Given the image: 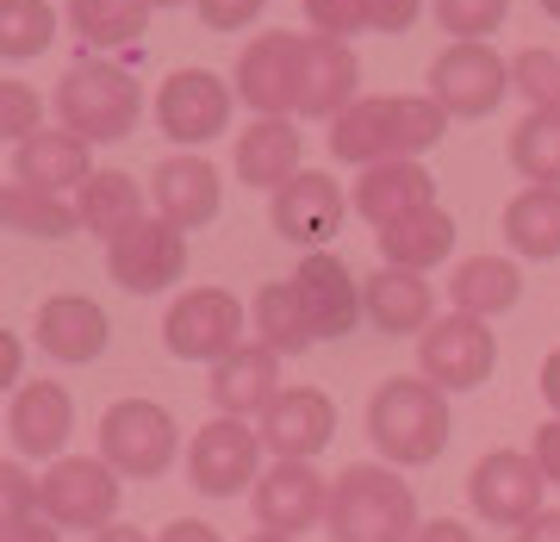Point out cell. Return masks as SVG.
<instances>
[{
  "instance_id": "cell-7",
  "label": "cell",
  "mask_w": 560,
  "mask_h": 542,
  "mask_svg": "<svg viewBox=\"0 0 560 542\" xmlns=\"http://www.w3.org/2000/svg\"><path fill=\"white\" fill-rule=\"evenodd\" d=\"M162 343L175 361H224L231 349H243V300L224 287L180 293L162 319Z\"/></svg>"
},
{
  "instance_id": "cell-27",
  "label": "cell",
  "mask_w": 560,
  "mask_h": 542,
  "mask_svg": "<svg viewBox=\"0 0 560 542\" xmlns=\"http://www.w3.org/2000/svg\"><path fill=\"white\" fill-rule=\"evenodd\" d=\"M300 131H293V119H256L249 131L237 138V175L249 181V187H261V194H280L287 181L300 175Z\"/></svg>"
},
{
  "instance_id": "cell-9",
  "label": "cell",
  "mask_w": 560,
  "mask_h": 542,
  "mask_svg": "<svg viewBox=\"0 0 560 542\" xmlns=\"http://www.w3.org/2000/svg\"><path fill=\"white\" fill-rule=\"evenodd\" d=\"M418 361H423V381H436L442 393H474V387L492 381V368H499V343H492L486 319L448 312V319H436L430 331H423Z\"/></svg>"
},
{
  "instance_id": "cell-20",
  "label": "cell",
  "mask_w": 560,
  "mask_h": 542,
  "mask_svg": "<svg viewBox=\"0 0 560 542\" xmlns=\"http://www.w3.org/2000/svg\"><path fill=\"white\" fill-rule=\"evenodd\" d=\"M106 343H113V319H106L101 300H88V293H57V300L38 305V349L50 361H101Z\"/></svg>"
},
{
  "instance_id": "cell-11",
  "label": "cell",
  "mask_w": 560,
  "mask_h": 542,
  "mask_svg": "<svg viewBox=\"0 0 560 542\" xmlns=\"http://www.w3.org/2000/svg\"><path fill=\"white\" fill-rule=\"evenodd\" d=\"M504 88H511V69L492 44H448L436 62H430V94L448 106V119H486L504 106Z\"/></svg>"
},
{
  "instance_id": "cell-30",
  "label": "cell",
  "mask_w": 560,
  "mask_h": 542,
  "mask_svg": "<svg viewBox=\"0 0 560 542\" xmlns=\"http://www.w3.org/2000/svg\"><path fill=\"white\" fill-rule=\"evenodd\" d=\"M504 243L517 256L555 262L560 256V187H523L517 200L504 206Z\"/></svg>"
},
{
  "instance_id": "cell-26",
  "label": "cell",
  "mask_w": 560,
  "mask_h": 542,
  "mask_svg": "<svg viewBox=\"0 0 560 542\" xmlns=\"http://www.w3.org/2000/svg\"><path fill=\"white\" fill-rule=\"evenodd\" d=\"M143 200H150V194H143L125 169H94V175H88V187H75L81 231H94L101 243L125 238L138 219H150V212H143Z\"/></svg>"
},
{
  "instance_id": "cell-4",
  "label": "cell",
  "mask_w": 560,
  "mask_h": 542,
  "mask_svg": "<svg viewBox=\"0 0 560 542\" xmlns=\"http://www.w3.org/2000/svg\"><path fill=\"white\" fill-rule=\"evenodd\" d=\"M180 430L168 418V405L156 400H119L101 412V455L119 468L125 481H162L175 468Z\"/></svg>"
},
{
  "instance_id": "cell-53",
  "label": "cell",
  "mask_w": 560,
  "mask_h": 542,
  "mask_svg": "<svg viewBox=\"0 0 560 542\" xmlns=\"http://www.w3.org/2000/svg\"><path fill=\"white\" fill-rule=\"evenodd\" d=\"M249 542H293V537H280V530H256Z\"/></svg>"
},
{
  "instance_id": "cell-23",
  "label": "cell",
  "mask_w": 560,
  "mask_h": 542,
  "mask_svg": "<svg viewBox=\"0 0 560 542\" xmlns=\"http://www.w3.org/2000/svg\"><path fill=\"white\" fill-rule=\"evenodd\" d=\"M280 393V356L268 343H243L224 361H212V405L224 418H261Z\"/></svg>"
},
{
  "instance_id": "cell-29",
  "label": "cell",
  "mask_w": 560,
  "mask_h": 542,
  "mask_svg": "<svg viewBox=\"0 0 560 542\" xmlns=\"http://www.w3.org/2000/svg\"><path fill=\"white\" fill-rule=\"evenodd\" d=\"M448 293H455V312H467V319H499V312H511L523 300V275L517 262L504 256H467L455 262Z\"/></svg>"
},
{
  "instance_id": "cell-22",
  "label": "cell",
  "mask_w": 560,
  "mask_h": 542,
  "mask_svg": "<svg viewBox=\"0 0 560 542\" xmlns=\"http://www.w3.org/2000/svg\"><path fill=\"white\" fill-rule=\"evenodd\" d=\"M150 194H156V212L168 224H180V231H200V224L219 219V169L206 157H194V150H180V157L156 162V175H150Z\"/></svg>"
},
{
  "instance_id": "cell-3",
  "label": "cell",
  "mask_w": 560,
  "mask_h": 542,
  "mask_svg": "<svg viewBox=\"0 0 560 542\" xmlns=\"http://www.w3.org/2000/svg\"><path fill=\"white\" fill-rule=\"evenodd\" d=\"M138 113H143V88L131 69L106 57H81L62 69L57 81V119L69 131H81L88 143H119L138 131Z\"/></svg>"
},
{
  "instance_id": "cell-45",
  "label": "cell",
  "mask_w": 560,
  "mask_h": 542,
  "mask_svg": "<svg viewBox=\"0 0 560 542\" xmlns=\"http://www.w3.org/2000/svg\"><path fill=\"white\" fill-rule=\"evenodd\" d=\"M529 442H536L529 455H536L541 481H548V486H560V418H548V424H541V430H536Z\"/></svg>"
},
{
  "instance_id": "cell-49",
  "label": "cell",
  "mask_w": 560,
  "mask_h": 542,
  "mask_svg": "<svg viewBox=\"0 0 560 542\" xmlns=\"http://www.w3.org/2000/svg\"><path fill=\"white\" fill-rule=\"evenodd\" d=\"M0 542H57V523L50 518H32V523H7Z\"/></svg>"
},
{
  "instance_id": "cell-5",
  "label": "cell",
  "mask_w": 560,
  "mask_h": 542,
  "mask_svg": "<svg viewBox=\"0 0 560 542\" xmlns=\"http://www.w3.org/2000/svg\"><path fill=\"white\" fill-rule=\"evenodd\" d=\"M119 468L106 455H57L44 474V518L57 530H106L119 523Z\"/></svg>"
},
{
  "instance_id": "cell-18",
  "label": "cell",
  "mask_w": 560,
  "mask_h": 542,
  "mask_svg": "<svg viewBox=\"0 0 560 542\" xmlns=\"http://www.w3.org/2000/svg\"><path fill=\"white\" fill-rule=\"evenodd\" d=\"M293 287H300L305 319H312L318 343L349 337V331L368 319V300H361L355 275H349V268L330 256V250H312V256H300V268H293Z\"/></svg>"
},
{
  "instance_id": "cell-25",
  "label": "cell",
  "mask_w": 560,
  "mask_h": 542,
  "mask_svg": "<svg viewBox=\"0 0 560 542\" xmlns=\"http://www.w3.org/2000/svg\"><path fill=\"white\" fill-rule=\"evenodd\" d=\"M361 300H368V324L386 331V337H411V331H430L436 324V287L411 275V268H381L361 281Z\"/></svg>"
},
{
  "instance_id": "cell-37",
  "label": "cell",
  "mask_w": 560,
  "mask_h": 542,
  "mask_svg": "<svg viewBox=\"0 0 560 542\" xmlns=\"http://www.w3.org/2000/svg\"><path fill=\"white\" fill-rule=\"evenodd\" d=\"M442 138H448V106L436 94H393V157L418 162Z\"/></svg>"
},
{
  "instance_id": "cell-21",
  "label": "cell",
  "mask_w": 560,
  "mask_h": 542,
  "mask_svg": "<svg viewBox=\"0 0 560 542\" xmlns=\"http://www.w3.org/2000/svg\"><path fill=\"white\" fill-rule=\"evenodd\" d=\"M423 206H436V181H430L423 162L386 157V162H374V169H361V181H355V219H368L374 231L411 219V212H423Z\"/></svg>"
},
{
  "instance_id": "cell-31",
  "label": "cell",
  "mask_w": 560,
  "mask_h": 542,
  "mask_svg": "<svg viewBox=\"0 0 560 542\" xmlns=\"http://www.w3.org/2000/svg\"><path fill=\"white\" fill-rule=\"evenodd\" d=\"M330 157L374 169L393 157V101H355L349 113L330 119Z\"/></svg>"
},
{
  "instance_id": "cell-8",
  "label": "cell",
  "mask_w": 560,
  "mask_h": 542,
  "mask_svg": "<svg viewBox=\"0 0 560 542\" xmlns=\"http://www.w3.org/2000/svg\"><path fill=\"white\" fill-rule=\"evenodd\" d=\"M106 275L125 287V293H168V287L187 275V231L180 224H168L162 212H150V219H138L125 238L106 243Z\"/></svg>"
},
{
  "instance_id": "cell-2",
  "label": "cell",
  "mask_w": 560,
  "mask_h": 542,
  "mask_svg": "<svg viewBox=\"0 0 560 542\" xmlns=\"http://www.w3.org/2000/svg\"><path fill=\"white\" fill-rule=\"evenodd\" d=\"M330 542H411L423 530L418 493L405 486L399 468L355 462L330 481Z\"/></svg>"
},
{
  "instance_id": "cell-50",
  "label": "cell",
  "mask_w": 560,
  "mask_h": 542,
  "mask_svg": "<svg viewBox=\"0 0 560 542\" xmlns=\"http://www.w3.org/2000/svg\"><path fill=\"white\" fill-rule=\"evenodd\" d=\"M517 542H560V511H541L517 530Z\"/></svg>"
},
{
  "instance_id": "cell-14",
  "label": "cell",
  "mask_w": 560,
  "mask_h": 542,
  "mask_svg": "<svg viewBox=\"0 0 560 542\" xmlns=\"http://www.w3.org/2000/svg\"><path fill=\"white\" fill-rule=\"evenodd\" d=\"M342 219H349V194H342L337 175H324V169H300V175L275 194V231L287 243H300L305 256L337 238Z\"/></svg>"
},
{
  "instance_id": "cell-1",
  "label": "cell",
  "mask_w": 560,
  "mask_h": 542,
  "mask_svg": "<svg viewBox=\"0 0 560 542\" xmlns=\"http://www.w3.org/2000/svg\"><path fill=\"white\" fill-rule=\"evenodd\" d=\"M455 437L448 393L423 374H399L368 400V442L381 449L386 468H430Z\"/></svg>"
},
{
  "instance_id": "cell-19",
  "label": "cell",
  "mask_w": 560,
  "mask_h": 542,
  "mask_svg": "<svg viewBox=\"0 0 560 542\" xmlns=\"http://www.w3.org/2000/svg\"><path fill=\"white\" fill-rule=\"evenodd\" d=\"M69 430H75V393H69V387L25 381L20 393H13L7 437H13L20 455H32V462H57L62 442H69Z\"/></svg>"
},
{
  "instance_id": "cell-13",
  "label": "cell",
  "mask_w": 560,
  "mask_h": 542,
  "mask_svg": "<svg viewBox=\"0 0 560 542\" xmlns=\"http://www.w3.org/2000/svg\"><path fill=\"white\" fill-rule=\"evenodd\" d=\"M231 88L212 69H175L156 88V125L168 143H212L231 125Z\"/></svg>"
},
{
  "instance_id": "cell-44",
  "label": "cell",
  "mask_w": 560,
  "mask_h": 542,
  "mask_svg": "<svg viewBox=\"0 0 560 542\" xmlns=\"http://www.w3.org/2000/svg\"><path fill=\"white\" fill-rule=\"evenodd\" d=\"M423 13V0H368V25L374 32H405Z\"/></svg>"
},
{
  "instance_id": "cell-28",
  "label": "cell",
  "mask_w": 560,
  "mask_h": 542,
  "mask_svg": "<svg viewBox=\"0 0 560 542\" xmlns=\"http://www.w3.org/2000/svg\"><path fill=\"white\" fill-rule=\"evenodd\" d=\"M381 256H386V268H411V275L448 262L455 256V212L423 206V212H411V219L386 224L381 231Z\"/></svg>"
},
{
  "instance_id": "cell-15",
  "label": "cell",
  "mask_w": 560,
  "mask_h": 542,
  "mask_svg": "<svg viewBox=\"0 0 560 542\" xmlns=\"http://www.w3.org/2000/svg\"><path fill=\"white\" fill-rule=\"evenodd\" d=\"M249 499H256V523L280 537H305L312 523L330 518V481L312 462H275Z\"/></svg>"
},
{
  "instance_id": "cell-39",
  "label": "cell",
  "mask_w": 560,
  "mask_h": 542,
  "mask_svg": "<svg viewBox=\"0 0 560 542\" xmlns=\"http://www.w3.org/2000/svg\"><path fill=\"white\" fill-rule=\"evenodd\" d=\"M436 20H442V32H448V38L486 44L504 20H511V0H436Z\"/></svg>"
},
{
  "instance_id": "cell-40",
  "label": "cell",
  "mask_w": 560,
  "mask_h": 542,
  "mask_svg": "<svg viewBox=\"0 0 560 542\" xmlns=\"http://www.w3.org/2000/svg\"><path fill=\"white\" fill-rule=\"evenodd\" d=\"M44 131V94L25 88V81H0V138L25 143Z\"/></svg>"
},
{
  "instance_id": "cell-54",
  "label": "cell",
  "mask_w": 560,
  "mask_h": 542,
  "mask_svg": "<svg viewBox=\"0 0 560 542\" xmlns=\"http://www.w3.org/2000/svg\"><path fill=\"white\" fill-rule=\"evenodd\" d=\"M541 13H548V20H560V0H541Z\"/></svg>"
},
{
  "instance_id": "cell-52",
  "label": "cell",
  "mask_w": 560,
  "mask_h": 542,
  "mask_svg": "<svg viewBox=\"0 0 560 542\" xmlns=\"http://www.w3.org/2000/svg\"><path fill=\"white\" fill-rule=\"evenodd\" d=\"M94 542H150V537L131 530V523H106V530H94Z\"/></svg>"
},
{
  "instance_id": "cell-6",
  "label": "cell",
  "mask_w": 560,
  "mask_h": 542,
  "mask_svg": "<svg viewBox=\"0 0 560 542\" xmlns=\"http://www.w3.org/2000/svg\"><path fill=\"white\" fill-rule=\"evenodd\" d=\"M187 481L206 499H237L261 481V430L249 418H212L187 442Z\"/></svg>"
},
{
  "instance_id": "cell-51",
  "label": "cell",
  "mask_w": 560,
  "mask_h": 542,
  "mask_svg": "<svg viewBox=\"0 0 560 542\" xmlns=\"http://www.w3.org/2000/svg\"><path fill=\"white\" fill-rule=\"evenodd\" d=\"M541 400L555 405V418H560V349L541 361Z\"/></svg>"
},
{
  "instance_id": "cell-41",
  "label": "cell",
  "mask_w": 560,
  "mask_h": 542,
  "mask_svg": "<svg viewBox=\"0 0 560 542\" xmlns=\"http://www.w3.org/2000/svg\"><path fill=\"white\" fill-rule=\"evenodd\" d=\"M44 518V481H32L20 462L0 468V523H32Z\"/></svg>"
},
{
  "instance_id": "cell-17",
  "label": "cell",
  "mask_w": 560,
  "mask_h": 542,
  "mask_svg": "<svg viewBox=\"0 0 560 542\" xmlns=\"http://www.w3.org/2000/svg\"><path fill=\"white\" fill-rule=\"evenodd\" d=\"M293 76H300V38L293 32H261L237 57V101H249L256 119H287V113H300Z\"/></svg>"
},
{
  "instance_id": "cell-55",
  "label": "cell",
  "mask_w": 560,
  "mask_h": 542,
  "mask_svg": "<svg viewBox=\"0 0 560 542\" xmlns=\"http://www.w3.org/2000/svg\"><path fill=\"white\" fill-rule=\"evenodd\" d=\"M150 7H180V0H150Z\"/></svg>"
},
{
  "instance_id": "cell-34",
  "label": "cell",
  "mask_w": 560,
  "mask_h": 542,
  "mask_svg": "<svg viewBox=\"0 0 560 542\" xmlns=\"http://www.w3.org/2000/svg\"><path fill=\"white\" fill-rule=\"evenodd\" d=\"M150 0H69V25H75L88 44H138L150 32Z\"/></svg>"
},
{
  "instance_id": "cell-24",
  "label": "cell",
  "mask_w": 560,
  "mask_h": 542,
  "mask_svg": "<svg viewBox=\"0 0 560 542\" xmlns=\"http://www.w3.org/2000/svg\"><path fill=\"white\" fill-rule=\"evenodd\" d=\"M88 150H94V143L81 138V131L44 125L38 138H25L20 150H13V175H20L25 187H44V194H69V187H88V175H94Z\"/></svg>"
},
{
  "instance_id": "cell-43",
  "label": "cell",
  "mask_w": 560,
  "mask_h": 542,
  "mask_svg": "<svg viewBox=\"0 0 560 542\" xmlns=\"http://www.w3.org/2000/svg\"><path fill=\"white\" fill-rule=\"evenodd\" d=\"M194 7H200V25H212V32H243V25H256L268 0H194Z\"/></svg>"
},
{
  "instance_id": "cell-36",
  "label": "cell",
  "mask_w": 560,
  "mask_h": 542,
  "mask_svg": "<svg viewBox=\"0 0 560 542\" xmlns=\"http://www.w3.org/2000/svg\"><path fill=\"white\" fill-rule=\"evenodd\" d=\"M511 169L529 187H560V113H529L511 131Z\"/></svg>"
},
{
  "instance_id": "cell-16",
  "label": "cell",
  "mask_w": 560,
  "mask_h": 542,
  "mask_svg": "<svg viewBox=\"0 0 560 542\" xmlns=\"http://www.w3.org/2000/svg\"><path fill=\"white\" fill-rule=\"evenodd\" d=\"M355 88H361V62L342 38H300V76H293V101H300L305 119H337L355 106Z\"/></svg>"
},
{
  "instance_id": "cell-42",
  "label": "cell",
  "mask_w": 560,
  "mask_h": 542,
  "mask_svg": "<svg viewBox=\"0 0 560 542\" xmlns=\"http://www.w3.org/2000/svg\"><path fill=\"white\" fill-rule=\"evenodd\" d=\"M305 20H312V32H324V38H355V32H368V0H300Z\"/></svg>"
},
{
  "instance_id": "cell-10",
  "label": "cell",
  "mask_w": 560,
  "mask_h": 542,
  "mask_svg": "<svg viewBox=\"0 0 560 542\" xmlns=\"http://www.w3.org/2000/svg\"><path fill=\"white\" fill-rule=\"evenodd\" d=\"M548 481H541L536 455H523V449H492L474 474H467V499L480 511L486 523H499V530H523L529 518H541L548 505H541Z\"/></svg>"
},
{
  "instance_id": "cell-47",
  "label": "cell",
  "mask_w": 560,
  "mask_h": 542,
  "mask_svg": "<svg viewBox=\"0 0 560 542\" xmlns=\"http://www.w3.org/2000/svg\"><path fill=\"white\" fill-rule=\"evenodd\" d=\"M411 542H474V530H467V523H455V518H430Z\"/></svg>"
},
{
  "instance_id": "cell-46",
  "label": "cell",
  "mask_w": 560,
  "mask_h": 542,
  "mask_svg": "<svg viewBox=\"0 0 560 542\" xmlns=\"http://www.w3.org/2000/svg\"><path fill=\"white\" fill-rule=\"evenodd\" d=\"M156 542H224V537L212 530V523H200V518H175Z\"/></svg>"
},
{
  "instance_id": "cell-32",
  "label": "cell",
  "mask_w": 560,
  "mask_h": 542,
  "mask_svg": "<svg viewBox=\"0 0 560 542\" xmlns=\"http://www.w3.org/2000/svg\"><path fill=\"white\" fill-rule=\"evenodd\" d=\"M256 337L275 349V356H305L312 343H318V331H312V319H305V300L293 281H268L256 293Z\"/></svg>"
},
{
  "instance_id": "cell-48",
  "label": "cell",
  "mask_w": 560,
  "mask_h": 542,
  "mask_svg": "<svg viewBox=\"0 0 560 542\" xmlns=\"http://www.w3.org/2000/svg\"><path fill=\"white\" fill-rule=\"evenodd\" d=\"M20 361H25V343L13 337V331H0V387L20 381Z\"/></svg>"
},
{
  "instance_id": "cell-33",
  "label": "cell",
  "mask_w": 560,
  "mask_h": 542,
  "mask_svg": "<svg viewBox=\"0 0 560 542\" xmlns=\"http://www.w3.org/2000/svg\"><path fill=\"white\" fill-rule=\"evenodd\" d=\"M0 219H7V231H20V238H50V243L81 231V212L62 194H44V187H25V181H13L0 194Z\"/></svg>"
},
{
  "instance_id": "cell-12",
  "label": "cell",
  "mask_w": 560,
  "mask_h": 542,
  "mask_svg": "<svg viewBox=\"0 0 560 542\" xmlns=\"http://www.w3.org/2000/svg\"><path fill=\"white\" fill-rule=\"evenodd\" d=\"M256 430L275 462H318L337 437V405L318 387H280L275 405L256 418Z\"/></svg>"
},
{
  "instance_id": "cell-38",
  "label": "cell",
  "mask_w": 560,
  "mask_h": 542,
  "mask_svg": "<svg viewBox=\"0 0 560 542\" xmlns=\"http://www.w3.org/2000/svg\"><path fill=\"white\" fill-rule=\"evenodd\" d=\"M511 88L536 113H560V50H517L511 57Z\"/></svg>"
},
{
  "instance_id": "cell-35",
  "label": "cell",
  "mask_w": 560,
  "mask_h": 542,
  "mask_svg": "<svg viewBox=\"0 0 560 542\" xmlns=\"http://www.w3.org/2000/svg\"><path fill=\"white\" fill-rule=\"evenodd\" d=\"M57 44V7L50 0H0V57L32 62Z\"/></svg>"
}]
</instances>
